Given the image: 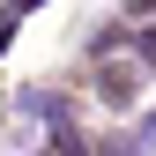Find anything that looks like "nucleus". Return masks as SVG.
<instances>
[{"label": "nucleus", "mask_w": 156, "mask_h": 156, "mask_svg": "<svg viewBox=\"0 0 156 156\" xmlns=\"http://www.w3.org/2000/svg\"><path fill=\"white\" fill-rule=\"evenodd\" d=\"M134 45H141V67L156 74V30H141V37H134Z\"/></svg>", "instance_id": "3"}, {"label": "nucleus", "mask_w": 156, "mask_h": 156, "mask_svg": "<svg viewBox=\"0 0 156 156\" xmlns=\"http://www.w3.org/2000/svg\"><path fill=\"white\" fill-rule=\"evenodd\" d=\"M45 8V0H8V8H0V52H8V37H15V23H23V15H37Z\"/></svg>", "instance_id": "2"}, {"label": "nucleus", "mask_w": 156, "mask_h": 156, "mask_svg": "<svg viewBox=\"0 0 156 156\" xmlns=\"http://www.w3.org/2000/svg\"><path fill=\"white\" fill-rule=\"evenodd\" d=\"M134 15H156V0H134Z\"/></svg>", "instance_id": "4"}, {"label": "nucleus", "mask_w": 156, "mask_h": 156, "mask_svg": "<svg viewBox=\"0 0 156 156\" xmlns=\"http://www.w3.org/2000/svg\"><path fill=\"white\" fill-rule=\"evenodd\" d=\"M23 119H30V126H45V134H52V126H67V97H52V89H23Z\"/></svg>", "instance_id": "1"}]
</instances>
